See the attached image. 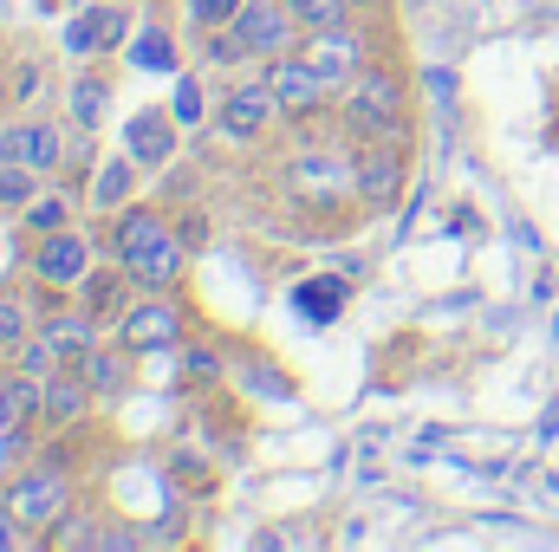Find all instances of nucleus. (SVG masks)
Returning <instances> with one entry per match:
<instances>
[{
  "label": "nucleus",
  "mask_w": 559,
  "mask_h": 552,
  "mask_svg": "<svg viewBox=\"0 0 559 552\" xmlns=\"http://www.w3.org/2000/svg\"><path fill=\"white\" fill-rule=\"evenodd\" d=\"M338 124H345L352 143H411L417 118H411V85H404V72H391V65L371 59V65L338 92Z\"/></svg>",
  "instance_id": "f257e3e1"
},
{
  "label": "nucleus",
  "mask_w": 559,
  "mask_h": 552,
  "mask_svg": "<svg viewBox=\"0 0 559 552\" xmlns=\"http://www.w3.org/2000/svg\"><path fill=\"white\" fill-rule=\"evenodd\" d=\"M111 254L124 261V274L138 279V292H169L182 279V267H189L182 235L156 208H131V202L111 215Z\"/></svg>",
  "instance_id": "f03ea898"
},
{
  "label": "nucleus",
  "mask_w": 559,
  "mask_h": 552,
  "mask_svg": "<svg viewBox=\"0 0 559 552\" xmlns=\"http://www.w3.org/2000/svg\"><path fill=\"white\" fill-rule=\"evenodd\" d=\"M280 189L293 208H332L345 195H358L352 182V149H293L280 169Z\"/></svg>",
  "instance_id": "7ed1b4c3"
},
{
  "label": "nucleus",
  "mask_w": 559,
  "mask_h": 552,
  "mask_svg": "<svg viewBox=\"0 0 559 552\" xmlns=\"http://www.w3.org/2000/svg\"><path fill=\"white\" fill-rule=\"evenodd\" d=\"M66 507H72V468H66L59 455H39V461L20 468L13 488H7V514H13L26 533H46Z\"/></svg>",
  "instance_id": "20e7f679"
},
{
  "label": "nucleus",
  "mask_w": 559,
  "mask_h": 552,
  "mask_svg": "<svg viewBox=\"0 0 559 552\" xmlns=\"http://www.w3.org/2000/svg\"><path fill=\"white\" fill-rule=\"evenodd\" d=\"M111 338H118L124 351H138V358L176 351V345L189 338V312H182V299H169V292H143V299H131V312L111 325Z\"/></svg>",
  "instance_id": "39448f33"
},
{
  "label": "nucleus",
  "mask_w": 559,
  "mask_h": 552,
  "mask_svg": "<svg viewBox=\"0 0 559 552\" xmlns=\"http://www.w3.org/2000/svg\"><path fill=\"white\" fill-rule=\"evenodd\" d=\"M228 33H235V46H241V59H280V52H293L299 39H306V26H299V13H293V0H248L235 20H228Z\"/></svg>",
  "instance_id": "423d86ee"
},
{
  "label": "nucleus",
  "mask_w": 559,
  "mask_h": 552,
  "mask_svg": "<svg viewBox=\"0 0 559 552\" xmlns=\"http://www.w3.org/2000/svg\"><path fill=\"white\" fill-rule=\"evenodd\" d=\"M352 182H358V208H371V215L397 208V195L411 182V143H358L352 149Z\"/></svg>",
  "instance_id": "0eeeda50"
},
{
  "label": "nucleus",
  "mask_w": 559,
  "mask_h": 552,
  "mask_svg": "<svg viewBox=\"0 0 559 552\" xmlns=\"http://www.w3.org/2000/svg\"><path fill=\"white\" fill-rule=\"evenodd\" d=\"M261 79L274 85V105H280V118L286 124H312L319 111H325V98H332V85L312 72V59L293 46V52H280V59H267L261 65Z\"/></svg>",
  "instance_id": "6e6552de"
},
{
  "label": "nucleus",
  "mask_w": 559,
  "mask_h": 552,
  "mask_svg": "<svg viewBox=\"0 0 559 552\" xmlns=\"http://www.w3.org/2000/svg\"><path fill=\"white\" fill-rule=\"evenodd\" d=\"M26 274L33 286H52V292H79L92 274V241L79 228H52V235H33V254H26Z\"/></svg>",
  "instance_id": "1a4fd4ad"
},
{
  "label": "nucleus",
  "mask_w": 559,
  "mask_h": 552,
  "mask_svg": "<svg viewBox=\"0 0 559 552\" xmlns=\"http://www.w3.org/2000/svg\"><path fill=\"white\" fill-rule=\"evenodd\" d=\"M138 26V7L131 0H85L72 20H66V52L72 59H98V52H118Z\"/></svg>",
  "instance_id": "9d476101"
},
{
  "label": "nucleus",
  "mask_w": 559,
  "mask_h": 552,
  "mask_svg": "<svg viewBox=\"0 0 559 552\" xmlns=\"http://www.w3.org/2000/svg\"><path fill=\"white\" fill-rule=\"evenodd\" d=\"M299 52L312 59V72H319L332 92H345V85L371 65V39H365L352 20H345V26H319V33H306V39H299Z\"/></svg>",
  "instance_id": "9b49d317"
},
{
  "label": "nucleus",
  "mask_w": 559,
  "mask_h": 552,
  "mask_svg": "<svg viewBox=\"0 0 559 552\" xmlns=\"http://www.w3.org/2000/svg\"><path fill=\"white\" fill-rule=\"evenodd\" d=\"M274 118H280V105H274V85H267V79H241V85L222 98V111H215L222 137H235V143H261Z\"/></svg>",
  "instance_id": "f8f14e48"
},
{
  "label": "nucleus",
  "mask_w": 559,
  "mask_h": 552,
  "mask_svg": "<svg viewBox=\"0 0 559 552\" xmlns=\"http://www.w3.org/2000/svg\"><path fill=\"white\" fill-rule=\"evenodd\" d=\"M0 163H20V169H33V176H52V169H66V131L46 124V118L7 124V131H0Z\"/></svg>",
  "instance_id": "ddd939ff"
},
{
  "label": "nucleus",
  "mask_w": 559,
  "mask_h": 552,
  "mask_svg": "<svg viewBox=\"0 0 559 552\" xmlns=\"http://www.w3.org/2000/svg\"><path fill=\"white\" fill-rule=\"evenodd\" d=\"M176 143H182V124H176L169 105H143V111L124 118V156H138L143 169L176 163Z\"/></svg>",
  "instance_id": "4468645a"
},
{
  "label": "nucleus",
  "mask_w": 559,
  "mask_h": 552,
  "mask_svg": "<svg viewBox=\"0 0 559 552\" xmlns=\"http://www.w3.org/2000/svg\"><path fill=\"white\" fill-rule=\"evenodd\" d=\"M92 404H98L92 377H85L79 364H59V371L46 377V397H39V422H46V429H79Z\"/></svg>",
  "instance_id": "2eb2a0df"
},
{
  "label": "nucleus",
  "mask_w": 559,
  "mask_h": 552,
  "mask_svg": "<svg viewBox=\"0 0 559 552\" xmlns=\"http://www.w3.org/2000/svg\"><path fill=\"white\" fill-rule=\"evenodd\" d=\"M39 332H46V338H52L72 364H79L92 345H105V325H98V319H92V305H79V299H66V305L39 312Z\"/></svg>",
  "instance_id": "dca6fc26"
},
{
  "label": "nucleus",
  "mask_w": 559,
  "mask_h": 552,
  "mask_svg": "<svg viewBox=\"0 0 559 552\" xmlns=\"http://www.w3.org/2000/svg\"><path fill=\"white\" fill-rule=\"evenodd\" d=\"M131 292H138V279L124 274V261H111V267H92L85 286H79V305H92V319L111 332L124 312H131Z\"/></svg>",
  "instance_id": "f3484780"
},
{
  "label": "nucleus",
  "mask_w": 559,
  "mask_h": 552,
  "mask_svg": "<svg viewBox=\"0 0 559 552\" xmlns=\"http://www.w3.org/2000/svg\"><path fill=\"white\" fill-rule=\"evenodd\" d=\"M345 305H352V279H338V274H306L293 286V312L306 325H338Z\"/></svg>",
  "instance_id": "a211bd4d"
},
{
  "label": "nucleus",
  "mask_w": 559,
  "mask_h": 552,
  "mask_svg": "<svg viewBox=\"0 0 559 552\" xmlns=\"http://www.w3.org/2000/svg\"><path fill=\"white\" fill-rule=\"evenodd\" d=\"M131 358H138V351H124L118 338H111V345H92V351L79 358V371L92 377V391H98V404H118V397L131 391Z\"/></svg>",
  "instance_id": "6ab92c4d"
},
{
  "label": "nucleus",
  "mask_w": 559,
  "mask_h": 552,
  "mask_svg": "<svg viewBox=\"0 0 559 552\" xmlns=\"http://www.w3.org/2000/svg\"><path fill=\"white\" fill-rule=\"evenodd\" d=\"M235 377H241L254 397H267V404H293V397H299V377L280 371L267 351H241V358H235Z\"/></svg>",
  "instance_id": "aec40b11"
},
{
  "label": "nucleus",
  "mask_w": 559,
  "mask_h": 552,
  "mask_svg": "<svg viewBox=\"0 0 559 552\" xmlns=\"http://www.w3.org/2000/svg\"><path fill=\"white\" fill-rule=\"evenodd\" d=\"M124 52H131V65H138V72H163V79H176V72H182V46H176V33H169L163 20H150Z\"/></svg>",
  "instance_id": "412c9836"
},
{
  "label": "nucleus",
  "mask_w": 559,
  "mask_h": 552,
  "mask_svg": "<svg viewBox=\"0 0 559 552\" xmlns=\"http://www.w3.org/2000/svg\"><path fill=\"white\" fill-rule=\"evenodd\" d=\"M176 364H182V371H176V384H182V391H215V384L228 377V364H235V358H222L215 345H189V338H182V345H176Z\"/></svg>",
  "instance_id": "4be33fe9"
},
{
  "label": "nucleus",
  "mask_w": 559,
  "mask_h": 552,
  "mask_svg": "<svg viewBox=\"0 0 559 552\" xmlns=\"http://www.w3.org/2000/svg\"><path fill=\"white\" fill-rule=\"evenodd\" d=\"M138 156H105V169H98V189H92V208H124L131 202V189H138Z\"/></svg>",
  "instance_id": "5701e85b"
},
{
  "label": "nucleus",
  "mask_w": 559,
  "mask_h": 552,
  "mask_svg": "<svg viewBox=\"0 0 559 552\" xmlns=\"http://www.w3.org/2000/svg\"><path fill=\"white\" fill-rule=\"evenodd\" d=\"M39 332V312H33V299L20 292V286H7L0 292V351H13L20 338H33Z\"/></svg>",
  "instance_id": "b1692460"
},
{
  "label": "nucleus",
  "mask_w": 559,
  "mask_h": 552,
  "mask_svg": "<svg viewBox=\"0 0 559 552\" xmlns=\"http://www.w3.org/2000/svg\"><path fill=\"white\" fill-rule=\"evenodd\" d=\"M20 228H26V235H52V228H72V195H52V189H39V195L20 208Z\"/></svg>",
  "instance_id": "393cba45"
},
{
  "label": "nucleus",
  "mask_w": 559,
  "mask_h": 552,
  "mask_svg": "<svg viewBox=\"0 0 559 552\" xmlns=\"http://www.w3.org/2000/svg\"><path fill=\"white\" fill-rule=\"evenodd\" d=\"M98 520H105V514H72V507H66V514H59V520H52V527L39 533V547H52V552H66V547H92V540H98Z\"/></svg>",
  "instance_id": "a878e982"
},
{
  "label": "nucleus",
  "mask_w": 559,
  "mask_h": 552,
  "mask_svg": "<svg viewBox=\"0 0 559 552\" xmlns=\"http://www.w3.org/2000/svg\"><path fill=\"white\" fill-rule=\"evenodd\" d=\"M105 92H111L105 72H79V79H72V124H79V131H92V124L105 118Z\"/></svg>",
  "instance_id": "bb28decb"
},
{
  "label": "nucleus",
  "mask_w": 559,
  "mask_h": 552,
  "mask_svg": "<svg viewBox=\"0 0 559 552\" xmlns=\"http://www.w3.org/2000/svg\"><path fill=\"white\" fill-rule=\"evenodd\" d=\"M33 195H39V176L20 169V163H0V215H20Z\"/></svg>",
  "instance_id": "cd10ccee"
},
{
  "label": "nucleus",
  "mask_w": 559,
  "mask_h": 552,
  "mask_svg": "<svg viewBox=\"0 0 559 552\" xmlns=\"http://www.w3.org/2000/svg\"><path fill=\"white\" fill-rule=\"evenodd\" d=\"M293 13H299L306 33H319V26H345L358 7H352V0H293Z\"/></svg>",
  "instance_id": "c85d7f7f"
},
{
  "label": "nucleus",
  "mask_w": 559,
  "mask_h": 552,
  "mask_svg": "<svg viewBox=\"0 0 559 552\" xmlns=\"http://www.w3.org/2000/svg\"><path fill=\"white\" fill-rule=\"evenodd\" d=\"M169 111H176V124H182V131H189V124H202V79H195L189 65L176 72V98H169Z\"/></svg>",
  "instance_id": "c756f323"
},
{
  "label": "nucleus",
  "mask_w": 559,
  "mask_h": 552,
  "mask_svg": "<svg viewBox=\"0 0 559 552\" xmlns=\"http://www.w3.org/2000/svg\"><path fill=\"white\" fill-rule=\"evenodd\" d=\"M241 7H248V0H189V20H195L202 33H215V26H228Z\"/></svg>",
  "instance_id": "7c9ffc66"
},
{
  "label": "nucleus",
  "mask_w": 559,
  "mask_h": 552,
  "mask_svg": "<svg viewBox=\"0 0 559 552\" xmlns=\"http://www.w3.org/2000/svg\"><path fill=\"white\" fill-rule=\"evenodd\" d=\"M13 416H20V410H13V391H7V377H0V429H7Z\"/></svg>",
  "instance_id": "2f4dec72"
},
{
  "label": "nucleus",
  "mask_w": 559,
  "mask_h": 552,
  "mask_svg": "<svg viewBox=\"0 0 559 552\" xmlns=\"http://www.w3.org/2000/svg\"><path fill=\"white\" fill-rule=\"evenodd\" d=\"M352 7H384V0H352Z\"/></svg>",
  "instance_id": "473e14b6"
}]
</instances>
